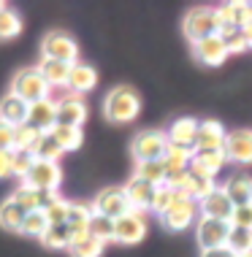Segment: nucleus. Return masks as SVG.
<instances>
[{
    "mask_svg": "<svg viewBox=\"0 0 252 257\" xmlns=\"http://www.w3.org/2000/svg\"><path fill=\"white\" fill-rule=\"evenodd\" d=\"M11 95L22 98L25 103H38L52 95V87H49V81L38 68H22L11 81Z\"/></svg>",
    "mask_w": 252,
    "mask_h": 257,
    "instance_id": "obj_2",
    "label": "nucleus"
},
{
    "mask_svg": "<svg viewBox=\"0 0 252 257\" xmlns=\"http://www.w3.org/2000/svg\"><path fill=\"white\" fill-rule=\"evenodd\" d=\"M195 200H187V198H177L171 203V208L163 214V225L168 227V230H185V227H190L193 225V219H195Z\"/></svg>",
    "mask_w": 252,
    "mask_h": 257,
    "instance_id": "obj_15",
    "label": "nucleus"
},
{
    "mask_svg": "<svg viewBox=\"0 0 252 257\" xmlns=\"http://www.w3.org/2000/svg\"><path fill=\"white\" fill-rule=\"evenodd\" d=\"M193 157H195V147H177V144H168V152L163 157L168 179H171V176H182V173L190 171ZM168 179H165V182H168Z\"/></svg>",
    "mask_w": 252,
    "mask_h": 257,
    "instance_id": "obj_17",
    "label": "nucleus"
},
{
    "mask_svg": "<svg viewBox=\"0 0 252 257\" xmlns=\"http://www.w3.org/2000/svg\"><path fill=\"white\" fill-rule=\"evenodd\" d=\"M177 198H179V195L174 192V187H168V184H160L157 190H155V200H152V211L163 217V214L168 211V208H171V203H174Z\"/></svg>",
    "mask_w": 252,
    "mask_h": 257,
    "instance_id": "obj_37",
    "label": "nucleus"
},
{
    "mask_svg": "<svg viewBox=\"0 0 252 257\" xmlns=\"http://www.w3.org/2000/svg\"><path fill=\"white\" fill-rule=\"evenodd\" d=\"M193 54L198 62H204L209 68H217L228 60V46L222 41V36H209L204 41H198V44H193Z\"/></svg>",
    "mask_w": 252,
    "mask_h": 257,
    "instance_id": "obj_13",
    "label": "nucleus"
},
{
    "mask_svg": "<svg viewBox=\"0 0 252 257\" xmlns=\"http://www.w3.org/2000/svg\"><path fill=\"white\" fill-rule=\"evenodd\" d=\"M38 71L44 73V79L49 81V87H68V76H71V65L57 60H41Z\"/></svg>",
    "mask_w": 252,
    "mask_h": 257,
    "instance_id": "obj_24",
    "label": "nucleus"
},
{
    "mask_svg": "<svg viewBox=\"0 0 252 257\" xmlns=\"http://www.w3.org/2000/svg\"><path fill=\"white\" fill-rule=\"evenodd\" d=\"M230 227L252 230V203H247V206H233V214H230Z\"/></svg>",
    "mask_w": 252,
    "mask_h": 257,
    "instance_id": "obj_40",
    "label": "nucleus"
},
{
    "mask_svg": "<svg viewBox=\"0 0 252 257\" xmlns=\"http://www.w3.org/2000/svg\"><path fill=\"white\" fill-rule=\"evenodd\" d=\"M25 217H27V214H25L17 203H14L11 198L0 203V225H3L6 230H22Z\"/></svg>",
    "mask_w": 252,
    "mask_h": 257,
    "instance_id": "obj_28",
    "label": "nucleus"
},
{
    "mask_svg": "<svg viewBox=\"0 0 252 257\" xmlns=\"http://www.w3.org/2000/svg\"><path fill=\"white\" fill-rule=\"evenodd\" d=\"M225 157L239 165L252 163V130H233L225 138Z\"/></svg>",
    "mask_w": 252,
    "mask_h": 257,
    "instance_id": "obj_16",
    "label": "nucleus"
},
{
    "mask_svg": "<svg viewBox=\"0 0 252 257\" xmlns=\"http://www.w3.org/2000/svg\"><path fill=\"white\" fill-rule=\"evenodd\" d=\"M60 182H62V168L57 163H44V160H36L33 171L22 179L25 187L38 192H57Z\"/></svg>",
    "mask_w": 252,
    "mask_h": 257,
    "instance_id": "obj_6",
    "label": "nucleus"
},
{
    "mask_svg": "<svg viewBox=\"0 0 252 257\" xmlns=\"http://www.w3.org/2000/svg\"><path fill=\"white\" fill-rule=\"evenodd\" d=\"M185 36L190 44H198L209 36H220V19H217V9H195L185 17Z\"/></svg>",
    "mask_w": 252,
    "mask_h": 257,
    "instance_id": "obj_4",
    "label": "nucleus"
},
{
    "mask_svg": "<svg viewBox=\"0 0 252 257\" xmlns=\"http://www.w3.org/2000/svg\"><path fill=\"white\" fill-rule=\"evenodd\" d=\"M168 152V136L160 130H141L133 138V157L136 163H155L163 160Z\"/></svg>",
    "mask_w": 252,
    "mask_h": 257,
    "instance_id": "obj_3",
    "label": "nucleus"
},
{
    "mask_svg": "<svg viewBox=\"0 0 252 257\" xmlns=\"http://www.w3.org/2000/svg\"><path fill=\"white\" fill-rule=\"evenodd\" d=\"M27 124H33L41 133H52L57 127V100L46 98L38 103H30V111H27Z\"/></svg>",
    "mask_w": 252,
    "mask_h": 257,
    "instance_id": "obj_14",
    "label": "nucleus"
},
{
    "mask_svg": "<svg viewBox=\"0 0 252 257\" xmlns=\"http://www.w3.org/2000/svg\"><path fill=\"white\" fill-rule=\"evenodd\" d=\"M244 38H247V49H252V22L244 27Z\"/></svg>",
    "mask_w": 252,
    "mask_h": 257,
    "instance_id": "obj_45",
    "label": "nucleus"
},
{
    "mask_svg": "<svg viewBox=\"0 0 252 257\" xmlns=\"http://www.w3.org/2000/svg\"><path fill=\"white\" fill-rule=\"evenodd\" d=\"M41 52H44V60H57V62H68V65H76V60H79L76 41L60 30H52L49 36H44Z\"/></svg>",
    "mask_w": 252,
    "mask_h": 257,
    "instance_id": "obj_5",
    "label": "nucleus"
},
{
    "mask_svg": "<svg viewBox=\"0 0 252 257\" xmlns=\"http://www.w3.org/2000/svg\"><path fill=\"white\" fill-rule=\"evenodd\" d=\"M201 257H236V254L230 252L228 246H217V249H204Z\"/></svg>",
    "mask_w": 252,
    "mask_h": 257,
    "instance_id": "obj_44",
    "label": "nucleus"
},
{
    "mask_svg": "<svg viewBox=\"0 0 252 257\" xmlns=\"http://www.w3.org/2000/svg\"><path fill=\"white\" fill-rule=\"evenodd\" d=\"M93 211L101 214V217H109V219H120L130 211V203L125 198V190H103L98 192V198L93 200Z\"/></svg>",
    "mask_w": 252,
    "mask_h": 257,
    "instance_id": "obj_9",
    "label": "nucleus"
},
{
    "mask_svg": "<svg viewBox=\"0 0 252 257\" xmlns=\"http://www.w3.org/2000/svg\"><path fill=\"white\" fill-rule=\"evenodd\" d=\"M52 133H54V138L60 141V147L65 149V152L79 149V147H81V141H84L81 127H54Z\"/></svg>",
    "mask_w": 252,
    "mask_h": 257,
    "instance_id": "obj_35",
    "label": "nucleus"
},
{
    "mask_svg": "<svg viewBox=\"0 0 252 257\" xmlns=\"http://www.w3.org/2000/svg\"><path fill=\"white\" fill-rule=\"evenodd\" d=\"M41 241H44V246L49 249H71L73 244V230H71V225H49L46 227V233L41 235Z\"/></svg>",
    "mask_w": 252,
    "mask_h": 257,
    "instance_id": "obj_25",
    "label": "nucleus"
},
{
    "mask_svg": "<svg viewBox=\"0 0 252 257\" xmlns=\"http://www.w3.org/2000/svg\"><path fill=\"white\" fill-rule=\"evenodd\" d=\"M146 235V222H144V214L138 211H128L125 217L114 219V241L117 244H125V246H133L138 244Z\"/></svg>",
    "mask_w": 252,
    "mask_h": 257,
    "instance_id": "obj_8",
    "label": "nucleus"
},
{
    "mask_svg": "<svg viewBox=\"0 0 252 257\" xmlns=\"http://www.w3.org/2000/svg\"><path fill=\"white\" fill-rule=\"evenodd\" d=\"M19 33H22V17L6 6V9L0 11V41H11V38H17Z\"/></svg>",
    "mask_w": 252,
    "mask_h": 257,
    "instance_id": "obj_31",
    "label": "nucleus"
},
{
    "mask_svg": "<svg viewBox=\"0 0 252 257\" xmlns=\"http://www.w3.org/2000/svg\"><path fill=\"white\" fill-rule=\"evenodd\" d=\"M3 9H6V3H0V11H3Z\"/></svg>",
    "mask_w": 252,
    "mask_h": 257,
    "instance_id": "obj_47",
    "label": "nucleus"
},
{
    "mask_svg": "<svg viewBox=\"0 0 252 257\" xmlns=\"http://www.w3.org/2000/svg\"><path fill=\"white\" fill-rule=\"evenodd\" d=\"M225 163H228L225 152H195L190 171L198 173V176H206V179H217V173L225 168Z\"/></svg>",
    "mask_w": 252,
    "mask_h": 257,
    "instance_id": "obj_19",
    "label": "nucleus"
},
{
    "mask_svg": "<svg viewBox=\"0 0 252 257\" xmlns=\"http://www.w3.org/2000/svg\"><path fill=\"white\" fill-rule=\"evenodd\" d=\"M68 208H71V203H68L65 198H57L54 203H49L44 208L46 222H49V225H65V222H68Z\"/></svg>",
    "mask_w": 252,
    "mask_h": 257,
    "instance_id": "obj_38",
    "label": "nucleus"
},
{
    "mask_svg": "<svg viewBox=\"0 0 252 257\" xmlns=\"http://www.w3.org/2000/svg\"><path fill=\"white\" fill-rule=\"evenodd\" d=\"M41 138V130H36L33 124H19V127H14V152H33L36 149Z\"/></svg>",
    "mask_w": 252,
    "mask_h": 257,
    "instance_id": "obj_27",
    "label": "nucleus"
},
{
    "mask_svg": "<svg viewBox=\"0 0 252 257\" xmlns=\"http://www.w3.org/2000/svg\"><path fill=\"white\" fill-rule=\"evenodd\" d=\"M33 155H36V160H44V163H57V160L65 155V149L60 147V141L54 138V133H41Z\"/></svg>",
    "mask_w": 252,
    "mask_h": 257,
    "instance_id": "obj_26",
    "label": "nucleus"
},
{
    "mask_svg": "<svg viewBox=\"0 0 252 257\" xmlns=\"http://www.w3.org/2000/svg\"><path fill=\"white\" fill-rule=\"evenodd\" d=\"M87 119V103L79 95H65L57 100V127H81Z\"/></svg>",
    "mask_w": 252,
    "mask_h": 257,
    "instance_id": "obj_12",
    "label": "nucleus"
},
{
    "mask_svg": "<svg viewBox=\"0 0 252 257\" xmlns=\"http://www.w3.org/2000/svg\"><path fill=\"white\" fill-rule=\"evenodd\" d=\"M33 165H36V155L33 152H14V176L25 179L33 171Z\"/></svg>",
    "mask_w": 252,
    "mask_h": 257,
    "instance_id": "obj_39",
    "label": "nucleus"
},
{
    "mask_svg": "<svg viewBox=\"0 0 252 257\" xmlns=\"http://www.w3.org/2000/svg\"><path fill=\"white\" fill-rule=\"evenodd\" d=\"M225 127L217 119H204L198 124V138H195V152H225Z\"/></svg>",
    "mask_w": 252,
    "mask_h": 257,
    "instance_id": "obj_10",
    "label": "nucleus"
},
{
    "mask_svg": "<svg viewBox=\"0 0 252 257\" xmlns=\"http://www.w3.org/2000/svg\"><path fill=\"white\" fill-rule=\"evenodd\" d=\"M198 119H193V116H182L171 124V130H168V144H177V147H195V138H198Z\"/></svg>",
    "mask_w": 252,
    "mask_h": 257,
    "instance_id": "obj_22",
    "label": "nucleus"
},
{
    "mask_svg": "<svg viewBox=\"0 0 252 257\" xmlns=\"http://www.w3.org/2000/svg\"><path fill=\"white\" fill-rule=\"evenodd\" d=\"M27 111H30V103H25L22 98L9 92L0 100V122L11 124V127H19V124L27 122Z\"/></svg>",
    "mask_w": 252,
    "mask_h": 257,
    "instance_id": "obj_20",
    "label": "nucleus"
},
{
    "mask_svg": "<svg viewBox=\"0 0 252 257\" xmlns=\"http://www.w3.org/2000/svg\"><path fill=\"white\" fill-rule=\"evenodd\" d=\"M222 41L228 46V54H239L247 49V38H244V30H228L222 33Z\"/></svg>",
    "mask_w": 252,
    "mask_h": 257,
    "instance_id": "obj_41",
    "label": "nucleus"
},
{
    "mask_svg": "<svg viewBox=\"0 0 252 257\" xmlns=\"http://www.w3.org/2000/svg\"><path fill=\"white\" fill-rule=\"evenodd\" d=\"M90 235H95L98 241H103V244L114 241V219H109V217H101V214H95V217L90 219Z\"/></svg>",
    "mask_w": 252,
    "mask_h": 257,
    "instance_id": "obj_34",
    "label": "nucleus"
},
{
    "mask_svg": "<svg viewBox=\"0 0 252 257\" xmlns=\"http://www.w3.org/2000/svg\"><path fill=\"white\" fill-rule=\"evenodd\" d=\"M222 190H225V195L230 198L233 206L252 203V179L247 176V173H236V176H230L228 182L222 184Z\"/></svg>",
    "mask_w": 252,
    "mask_h": 257,
    "instance_id": "obj_23",
    "label": "nucleus"
},
{
    "mask_svg": "<svg viewBox=\"0 0 252 257\" xmlns=\"http://www.w3.org/2000/svg\"><path fill=\"white\" fill-rule=\"evenodd\" d=\"M103 241H98L95 235H84V238H79V241H73L71 244V257H101L103 254Z\"/></svg>",
    "mask_w": 252,
    "mask_h": 257,
    "instance_id": "obj_32",
    "label": "nucleus"
},
{
    "mask_svg": "<svg viewBox=\"0 0 252 257\" xmlns=\"http://www.w3.org/2000/svg\"><path fill=\"white\" fill-rule=\"evenodd\" d=\"M141 111V98L138 92L128 84H120L114 87L111 92L106 95V103H103V114H106L109 122H117V124H125V122H133Z\"/></svg>",
    "mask_w": 252,
    "mask_h": 257,
    "instance_id": "obj_1",
    "label": "nucleus"
},
{
    "mask_svg": "<svg viewBox=\"0 0 252 257\" xmlns=\"http://www.w3.org/2000/svg\"><path fill=\"white\" fill-rule=\"evenodd\" d=\"M14 176V152H0V179Z\"/></svg>",
    "mask_w": 252,
    "mask_h": 257,
    "instance_id": "obj_43",
    "label": "nucleus"
},
{
    "mask_svg": "<svg viewBox=\"0 0 252 257\" xmlns=\"http://www.w3.org/2000/svg\"><path fill=\"white\" fill-rule=\"evenodd\" d=\"M241 257H252V254H241Z\"/></svg>",
    "mask_w": 252,
    "mask_h": 257,
    "instance_id": "obj_48",
    "label": "nucleus"
},
{
    "mask_svg": "<svg viewBox=\"0 0 252 257\" xmlns=\"http://www.w3.org/2000/svg\"><path fill=\"white\" fill-rule=\"evenodd\" d=\"M249 19H252V3H249Z\"/></svg>",
    "mask_w": 252,
    "mask_h": 257,
    "instance_id": "obj_46",
    "label": "nucleus"
},
{
    "mask_svg": "<svg viewBox=\"0 0 252 257\" xmlns=\"http://www.w3.org/2000/svg\"><path fill=\"white\" fill-rule=\"evenodd\" d=\"M228 249L236 257L241 254H252V230H241V227H233L228 235Z\"/></svg>",
    "mask_w": 252,
    "mask_h": 257,
    "instance_id": "obj_33",
    "label": "nucleus"
},
{
    "mask_svg": "<svg viewBox=\"0 0 252 257\" xmlns=\"http://www.w3.org/2000/svg\"><path fill=\"white\" fill-rule=\"evenodd\" d=\"M122 190H125L128 203H130V211L144 214V211H149V208H152V200H155V190H157V187L149 184V182H144V179H138V176H133Z\"/></svg>",
    "mask_w": 252,
    "mask_h": 257,
    "instance_id": "obj_11",
    "label": "nucleus"
},
{
    "mask_svg": "<svg viewBox=\"0 0 252 257\" xmlns=\"http://www.w3.org/2000/svg\"><path fill=\"white\" fill-rule=\"evenodd\" d=\"M230 222L225 219H209L201 217L198 227H195V235H198L201 249H217V246H228V235H230Z\"/></svg>",
    "mask_w": 252,
    "mask_h": 257,
    "instance_id": "obj_7",
    "label": "nucleus"
},
{
    "mask_svg": "<svg viewBox=\"0 0 252 257\" xmlns=\"http://www.w3.org/2000/svg\"><path fill=\"white\" fill-rule=\"evenodd\" d=\"M46 227H49L46 214H44V211H33V214H27V217H25V222H22V230H19V233L33 235V238H41V235L46 233Z\"/></svg>",
    "mask_w": 252,
    "mask_h": 257,
    "instance_id": "obj_36",
    "label": "nucleus"
},
{
    "mask_svg": "<svg viewBox=\"0 0 252 257\" xmlns=\"http://www.w3.org/2000/svg\"><path fill=\"white\" fill-rule=\"evenodd\" d=\"M11 200L22 208L25 214H33V211H41V192L38 190H30V187H19V190L11 192Z\"/></svg>",
    "mask_w": 252,
    "mask_h": 257,
    "instance_id": "obj_30",
    "label": "nucleus"
},
{
    "mask_svg": "<svg viewBox=\"0 0 252 257\" xmlns=\"http://www.w3.org/2000/svg\"><path fill=\"white\" fill-rule=\"evenodd\" d=\"M136 176L138 179H144V182H149V184H165V179H168V173H165V165H163V160H155V163H138L136 165Z\"/></svg>",
    "mask_w": 252,
    "mask_h": 257,
    "instance_id": "obj_29",
    "label": "nucleus"
},
{
    "mask_svg": "<svg viewBox=\"0 0 252 257\" xmlns=\"http://www.w3.org/2000/svg\"><path fill=\"white\" fill-rule=\"evenodd\" d=\"M230 214H233V203H230V198L225 195V190H222V187H217L212 195L201 200V217L230 222Z\"/></svg>",
    "mask_w": 252,
    "mask_h": 257,
    "instance_id": "obj_18",
    "label": "nucleus"
},
{
    "mask_svg": "<svg viewBox=\"0 0 252 257\" xmlns=\"http://www.w3.org/2000/svg\"><path fill=\"white\" fill-rule=\"evenodd\" d=\"M0 152H14V127L0 122Z\"/></svg>",
    "mask_w": 252,
    "mask_h": 257,
    "instance_id": "obj_42",
    "label": "nucleus"
},
{
    "mask_svg": "<svg viewBox=\"0 0 252 257\" xmlns=\"http://www.w3.org/2000/svg\"><path fill=\"white\" fill-rule=\"evenodd\" d=\"M98 84V71L93 65H84V62H76L71 65V76H68V89L71 95H84L90 89H95Z\"/></svg>",
    "mask_w": 252,
    "mask_h": 257,
    "instance_id": "obj_21",
    "label": "nucleus"
}]
</instances>
